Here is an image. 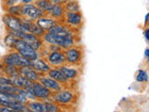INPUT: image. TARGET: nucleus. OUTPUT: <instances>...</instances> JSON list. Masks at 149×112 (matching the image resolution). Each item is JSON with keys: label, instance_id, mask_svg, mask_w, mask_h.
Wrapping results in <instances>:
<instances>
[{"label": "nucleus", "instance_id": "19", "mask_svg": "<svg viewBox=\"0 0 149 112\" xmlns=\"http://www.w3.org/2000/svg\"><path fill=\"white\" fill-rule=\"evenodd\" d=\"M71 30L73 29H71L67 24H65L63 22L58 21L48 32L53 33V34H58V35H67Z\"/></svg>", "mask_w": 149, "mask_h": 112}, {"label": "nucleus", "instance_id": "35", "mask_svg": "<svg viewBox=\"0 0 149 112\" xmlns=\"http://www.w3.org/2000/svg\"><path fill=\"white\" fill-rule=\"evenodd\" d=\"M148 63H149V62H148Z\"/></svg>", "mask_w": 149, "mask_h": 112}, {"label": "nucleus", "instance_id": "18", "mask_svg": "<svg viewBox=\"0 0 149 112\" xmlns=\"http://www.w3.org/2000/svg\"><path fill=\"white\" fill-rule=\"evenodd\" d=\"M26 106L28 107L29 111L32 112H47V104L46 100L45 101H28L26 103Z\"/></svg>", "mask_w": 149, "mask_h": 112}, {"label": "nucleus", "instance_id": "8", "mask_svg": "<svg viewBox=\"0 0 149 112\" xmlns=\"http://www.w3.org/2000/svg\"><path fill=\"white\" fill-rule=\"evenodd\" d=\"M62 22L67 24L71 29L76 30L77 28H80L83 24V15L80 11L65 13Z\"/></svg>", "mask_w": 149, "mask_h": 112}, {"label": "nucleus", "instance_id": "25", "mask_svg": "<svg viewBox=\"0 0 149 112\" xmlns=\"http://www.w3.org/2000/svg\"><path fill=\"white\" fill-rule=\"evenodd\" d=\"M21 8H22V4H17V5H14V6L7 8L6 11L7 13L10 14V15L21 17Z\"/></svg>", "mask_w": 149, "mask_h": 112}, {"label": "nucleus", "instance_id": "24", "mask_svg": "<svg viewBox=\"0 0 149 112\" xmlns=\"http://www.w3.org/2000/svg\"><path fill=\"white\" fill-rule=\"evenodd\" d=\"M0 91L10 93H16L20 92L21 88L13 85V84H0Z\"/></svg>", "mask_w": 149, "mask_h": 112}, {"label": "nucleus", "instance_id": "21", "mask_svg": "<svg viewBox=\"0 0 149 112\" xmlns=\"http://www.w3.org/2000/svg\"><path fill=\"white\" fill-rule=\"evenodd\" d=\"M34 3L37 8H39L46 14L49 12V10L53 6V3L51 2V0H35Z\"/></svg>", "mask_w": 149, "mask_h": 112}, {"label": "nucleus", "instance_id": "7", "mask_svg": "<svg viewBox=\"0 0 149 112\" xmlns=\"http://www.w3.org/2000/svg\"><path fill=\"white\" fill-rule=\"evenodd\" d=\"M33 94H34L37 100L45 101V100H50L51 95H52V92H51L49 88H47L45 85H43L39 80L33 82L32 86L28 88Z\"/></svg>", "mask_w": 149, "mask_h": 112}, {"label": "nucleus", "instance_id": "29", "mask_svg": "<svg viewBox=\"0 0 149 112\" xmlns=\"http://www.w3.org/2000/svg\"><path fill=\"white\" fill-rule=\"evenodd\" d=\"M68 1H70V0H51V2L53 4H59V5H64Z\"/></svg>", "mask_w": 149, "mask_h": 112}, {"label": "nucleus", "instance_id": "31", "mask_svg": "<svg viewBox=\"0 0 149 112\" xmlns=\"http://www.w3.org/2000/svg\"><path fill=\"white\" fill-rule=\"evenodd\" d=\"M144 56H146V59L149 61V48H147L146 50H144Z\"/></svg>", "mask_w": 149, "mask_h": 112}, {"label": "nucleus", "instance_id": "15", "mask_svg": "<svg viewBox=\"0 0 149 112\" xmlns=\"http://www.w3.org/2000/svg\"><path fill=\"white\" fill-rule=\"evenodd\" d=\"M48 75L52 78H54L55 80L62 83L63 86H67L70 84L69 79L65 77V75L60 67H51L50 70L48 72Z\"/></svg>", "mask_w": 149, "mask_h": 112}, {"label": "nucleus", "instance_id": "5", "mask_svg": "<svg viewBox=\"0 0 149 112\" xmlns=\"http://www.w3.org/2000/svg\"><path fill=\"white\" fill-rule=\"evenodd\" d=\"M2 63L4 64L12 65V66H16L20 68L22 66H25V65H30V60L23 57L22 55L16 50H11L7 55H5L2 59Z\"/></svg>", "mask_w": 149, "mask_h": 112}, {"label": "nucleus", "instance_id": "3", "mask_svg": "<svg viewBox=\"0 0 149 112\" xmlns=\"http://www.w3.org/2000/svg\"><path fill=\"white\" fill-rule=\"evenodd\" d=\"M64 55L66 59V64L71 65L80 66L83 62V49L81 47L74 45L69 49L64 50Z\"/></svg>", "mask_w": 149, "mask_h": 112}, {"label": "nucleus", "instance_id": "2", "mask_svg": "<svg viewBox=\"0 0 149 112\" xmlns=\"http://www.w3.org/2000/svg\"><path fill=\"white\" fill-rule=\"evenodd\" d=\"M50 100L60 106H69L76 102V93L70 89L63 87L62 90L52 92Z\"/></svg>", "mask_w": 149, "mask_h": 112}, {"label": "nucleus", "instance_id": "22", "mask_svg": "<svg viewBox=\"0 0 149 112\" xmlns=\"http://www.w3.org/2000/svg\"><path fill=\"white\" fill-rule=\"evenodd\" d=\"M65 13L70 12H79L80 11V6L77 0H70L66 4L63 5Z\"/></svg>", "mask_w": 149, "mask_h": 112}, {"label": "nucleus", "instance_id": "6", "mask_svg": "<svg viewBox=\"0 0 149 112\" xmlns=\"http://www.w3.org/2000/svg\"><path fill=\"white\" fill-rule=\"evenodd\" d=\"M46 15L44 11H42L39 8H37L35 3L22 4L21 8V17L30 19L32 21H36L40 17Z\"/></svg>", "mask_w": 149, "mask_h": 112}, {"label": "nucleus", "instance_id": "28", "mask_svg": "<svg viewBox=\"0 0 149 112\" xmlns=\"http://www.w3.org/2000/svg\"><path fill=\"white\" fill-rule=\"evenodd\" d=\"M0 112H15L11 107L7 106H0Z\"/></svg>", "mask_w": 149, "mask_h": 112}, {"label": "nucleus", "instance_id": "13", "mask_svg": "<svg viewBox=\"0 0 149 112\" xmlns=\"http://www.w3.org/2000/svg\"><path fill=\"white\" fill-rule=\"evenodd\" d=\"M39 81L43 84V85H45L47 88H49L52 92L62 90V89L64 87L62 83H60L57 80H55L54 78L49 77L48 74L41 75L40 78H39Z\"/></svg>", "mask_w": 149, "mask_h": 112}, {"label": "nucleus", "instance_id": "10", "mask_svg": "<svg viewBox=\"0 0 149 112\" xmlns=\"http://www.w3.org/2000/svg\"><path fill=\"white\" fill-rule=\"evenodd\" d=\"M45 59L50 64L51 67H60L66 64V59H65L63 50L51 51L46 56Z\"/></svg>", "mask_w": 149, "mask_h": 112}, {"label": "nucleus", "instance_id": "23", "mask_svg": "<svg viewBox=\"0 0 149 112\" xmlns=\"http://www.w3.org/2000/svg\"><path fill=\"white\" fill-rule=\"evenodd\" d=\"M17 37L12 35L11 33H8V34L7 36H5V38H4V42H5V45H6L8 48H9L10 50H13L14 48V45H15L16 43V41H17Z\"/></svg>", "mask_w": 149, "mask_h": 112}, {"label": "nucleus", "instance_id": "27", "mask_svg": "<svg viewBox=\"0 0 149 112\" xmlns=\"http://www.w3.org/2000/svg\"><path fill=\"white\" fill-rule=\"evenodd\" d=\"M0 84H12L10 77L8 76H0Z\"/></svg>", "mask_w": 149, "mask_h": 112}, {"label": "nucleus", "instance_id": "1", "mask_svg": "<svg viewBox=\"0 0 149 112\" xmlns=\"http://www.w3.org/2000/svg\"><path fill=\"white\" fill-rule=\"evenodd\" d=\"M43 41L45 44L49 45H57L63 49V50L71 48L77 45L76 39V31L71 30L67 35H58L50 32H46L43 36Z\"/></svg>", "mask_w": 149, "mask_h": 112}, {"label": "nucleus", "instance_id": "32", "mask_svg": "<svg viewBox=\"0 0 149 112\" xmlns=\"http://www.w3.org/2000/svg\"><path fill=\"white\" fill-rule=\"evenodd\" d=\"M149 22V13H147L146 15V18H144V23H147Z\"/></svg>", "mask_w": 149, "mask_h": 112}, {"label": "nucleus", "instance_id": "9", "mask_svg": "<svg viewBox=\"0 0 149 112\" xmlns=\"http://www.w3.org/2000/svg\"><path fill=\"white\" fill-rule=\"evenodd\" d=\"M2 21L8 32L22 31V17L10 15L6 12V14H4L2 17Z\"/></svg>", "mask_w": 149, "mask_h": 112}, {"label": "nucleus", "instance_id": "12", "mask_svg": "<svg viewBox=\"0 0 149 112\" xmlns=\"http://www.w3.org/2000/svg\"><path fill=\"white\" fill-rule=\"evenodd\" d=\"M30 65L40 75L48 74V72L51 68L50 64L47 62V60L44 58H41L40 56L34 60L30 61Z\"/></svg>", "mask_w": 149, "mask_h": 112}, {"label": "nucleus", "instance_id": "11", "mask_svg": "<svg viewBox=\"0 0 149 112\" xmlns=\"http://www.w3.org/2000/svg\"><path fill=\"white\" fill-rule=\"evenodd\" d=\"M60 68L62 69V71L65 75V77L69 79L70 82H74L76 79H77L81 73L80 68H79V66H77V65L65 64L62 66H60Z\"/></svg>", "mask_w": 149, "mask_h": 112}, {"label": "nucleus", "instance_id": "20", "mask_svg": "<svg viewBox=\"0 0 149 112\" xmlns=\"http://www.w3.org/2000/svg\"><path fill=\"white\" fill-rule=\"evenodd\" d=\"M64 8L63 5H59V4H53L52 8L49 10V12L47 15H49L52 18L56 19L57 21H62L64 17Z\"/></svg>", "mask_w": 149, "mask_h": 112}, {"label": "nucleus", "instance_id": "14", "mask_svg": "<svg viewBox=\"0 0 149 112\" xmlns=\"http://www.w3.org/2000/svg\"><path fill=\"white\" fill-rule=\"evenodd\" d=\"M19 72H20V75L25 77L26 78H28L29 80L35 82V81H38L39 78L41 75L36 71V70L33 68L31 65H25V66H22L19 68Z\"/></svg>", "mask_w": 149, "mask_h": 112}, {"label": "nucleus", "instance_id": "30", "mask_svg": "<svg viewBox=\"0 0 149 112\" xmlns=\"http://www.w3.org/2000/svg\"><path fill=\"white\" fill-rule=\"evenodd\" d=\"M144 37H146V39L149 42V27H147L146 30H144Z\"/></svg>", "mask_w": 149, "mask_h": 112}, {"label": "nucleus", "instance_id": "26", "mask_svg": "<svg viewBox=\"0 0 149 112\" xmlns=\"http://www.w3.org/2000/svg\"><path fill=\"white\" fill-rule=\"evenodd\" d=\"M149 80V76L146 70H139L136 75V81L137 82H146Z\"/></svg>", "mask_w": 149, "mask_h": 112}, {"label": "nucleus", "instance_id": "33", "mask_svg": "<svg viewBox=\"0 0 149 112\" xmlns=\"http://www.w3.org/2000/svg\"><path fill=\"white\" fill-rule=\"evenodd\" d=\"M147 23H148V26H149V22H147Z\"/></svg>", "mask_w": 149, "mask_h": 112}, {"label": "nucleus", "instance_id": "16", "mask_svg": "<svg viewBox=\"0 0 149 112\" xmlns=\"http://www.w3.org/2000/svg\"><path fill=\"white\" fill-rule=\"evenodd\" d=\"M57 22L58 21L56 20V19L52 18L49 15H47V14L44 16L40 17L39 19H37V20L36 21L37 25H39L45 32H48Z\"/></svg>", "mask_w": 149, "mask_h": 112}, {"label": "nucleus", "instance_id": "17", "mask_svg": "<svg viewBox=\"0 0 149 112\" xmlns=\"http://www.w3.org/2000/svg\"><path fill=\"white\" fill-rule=\"evenodd\" d=\"M11 83L21 89H28L32 86L33 81L29 80L25 77L22 76V75H17V76L10 77Z\"/></svg>", "mask_w": 149, "mask_h": 112}, {"label": "nucleus", "instance_id": "34", "mask_svg": "<svg viewBox=\"0 0 149 112\" xmlns=\"http://www.w3.org/2000/svg\"><path fill=\"white\" fill-rule=\"evenodd\" d=\"M18 1H19V2H20V0H18ZM20 4H21V3H20Z\"/></svg>", "mask_w": 149, "mask_h": 112}, {"label": "nucleus", "instance_id": "4", "mask_svg": "<svg viewBox=\"0 0 149 112\" xmlns=\"http://www.w3.org/2000/svg\"><path fill=\"white\" fill-rule=\"evenodd\" d=\"M13 50L18 51V52L21 55H22L23 57H25L26 59L30 60V61L34 60L40 56L39 51L36 50L33 47H31L29 44L26 43L24 40L20 39V38L17 39L15 45H14Z\"/></svg>", "mask_w": 149, "mask_h": 112}]
</instances>
